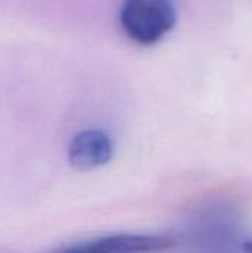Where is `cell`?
Wrapping results in <instances>:
<instances>
[{
    "label": "cell",
    "mask_w": 252,
    "mask_h": 253,
    "mask_svg": "<svg viewBox=\"0 0 252 253\" xmlns=\"http://www.w3.org/2000/svg\"><path fill=\"white\" fill-rule=\"evenodd\" d=\"M175 245L177 239L166 234H111L62 248L59 251L79 253L160 252L172 249Z\"/></svg>",
    "instance_id": "cell-2"
},
{
    "label": "cell",
    "mask_w": 252,
    "mask_h": 253,
    "mask_svg": "<svg viewBox=\"0 0 252 253\" xmlns=\"http://www.w3.org/2000/svg\"><path fill=\"white\" fill-rule=\"evenodd\" d=\"M119 21L129 40L151 46L172 31L177 24V10L172 0H125Z\"/></svg>",
    "instance_id": "cell-1"
},
{
    "label": "cell",
    "mask_w": 252,
    "mask_h": 253,
    "mask_svg": "<svg viewBox=\"0 0 252 253\" xmlns=\"http://www.w3.org/2000/svg\"><path fill=\"white\" fill-rule=\"evenodd\" d=\"M114 153L110 135L101 129L79 132L70 142L68 162L77 170H92L107 165Z\"/></svg>",
    "instance_id": "cell-3"
},
{
    "label": "cell",
    "mask_w": 252,
    "mask_h": 253,
    "mask_svg": "<svg viewBox=\"0 0 252 253\" xmlns=\"http://www.w3.org/2000/svg\"><path fill=\"white\" fill-rule=\"evenodd\" d=\"M244 248H245L247 251H251V252H252V240H248V242H245Z\"/></svg>",
    "instance_id": "cell-4"
}]
</instances>
